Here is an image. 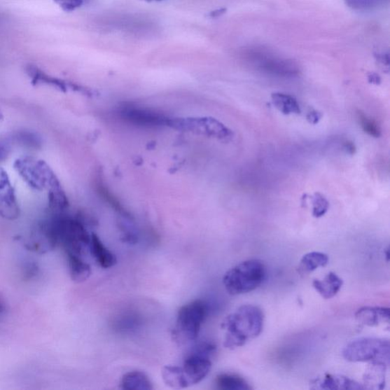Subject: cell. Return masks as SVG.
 Masks as SVG:
<instances>
[{
	"label": "cell",
	"mask_w": 390,
	"mask_h": 390,
	"mask_svg": "<svg viewBox=\"0 0 390 390\" xmlns=\"http://www.w3.org/2000/svg\"><path fill=\"white\" fill-rule=\"evenodd\" d=\"M264 314L255 305H242L223 319L221 327L226 333L225 348L230 350L240 348L256 339L263 330Z\"/></svg>",
	"instance_id": "6da1fadb"
},
{
	"label": "cell",
	"mask_w": 390,
	"mask_h": 390,
	"mask_svg": "<svg viewBox=\"0 0 390 390\" xmlns=\"http://www.w3.org/2000/svg\"><path fill=\"white\" fill-rule=\"evenodd\" d=\"M50 229L66 254L82 256L90 249L91 236L79 220L57 215L47 221Z\"/></svg>",
	"instance_id": "7a4b0ae2"
},
{
	"label": "cell",
	"mask_w": 390,
	"mask_h": 390,
	"mask_svg": "<svg viewBox=\"0 0 390 390\" xmlns=\"http://www.w3.org/2000/svg\"><path fill=\"white\" fill-rule=\"evenodd\" d=\"M265 276L264 264L259 260L251 259L232 267L225 274L223 283L231 295H240L257 289Z\"/></svg>",
	"instance_id": "3957f363"
},
{
	"label": "cell",
	"mask_w": 390,
	"mask_h": 390,
	"mask_svg": "<svg viewBox=\"0 0 390 390\" xmlns=\"http://www.w3.org/2000/svg\"><path fill=\"white\" fill-rule=\"evenodd\" d=\"M208 311L209 307L202 300H196L181 307L172 330L173 339L180 344L196 341Z\"/></svg>",
	"instance_id": "277c9868"
},
{
	"label": "cell",
	"mask_w": 390,
	"mask_h": 390,
	"mask_svg": "<svg viewBox=\"0 0 390 390\" xmlns=\"http://www.w3.org/2000/svg\"><path fill=\"white\" fill-rule=\"evenodd\" d=\"M15 169L31 188L50 192L60 188V181L48 164L43 160L25 157L17 160Z\"/></svg>",
	"instance_id": "5b68a950"
},
{
	"label": "cell",
	"mask_w": 390,
	"mask_h": 390,
	"mask_svg": "<svg viewBox=\"0 0 390 390\" xmlns=\"http://www.w3.org/2000/svg\"><path fill=\"white\" fill-rule=\"evenodd\" d=\"M390 344L388 340L377 337H362L347 344L343 358L349 362H384L389 363Z\"/></svg>",
	"instance_id": "8992f818"
},
{
	"label": "cell",
	"mask_w": 390,
	"mask_h": 390,
	"mask_svg": "<svg viewBox=\"0 0 390 390\" xmlns=\"http://www.w3.org/2000/svg\"><path fill=\"white\" fill-rule=\"evenodd\" d=\"M216 347L211 342H202L196 344L183 362V368L190 386L201 383L209 374L211 358L216 353Z\"/></svg>",
	"instance_id": "52a82bcc"
},
{
	"label": "cell",
	"mask_w": 390,
	"mask_h": 390,
	"mask_svg": "<svg viewBox=\"0 0 390 390\" xmlns=\"http://www.w3.org/2000/svg\"><path fill=\"white\" fill-rule=\"evenodd\" d=\"M251 62L266 73L279 76H293L299 74L298 66L292 60L267 53L263 50H252L248 54Z\"/></svg>",
	"instance_id": "ba28073f"
},
{
	"label": "cell",
	"mask_w": 390,
	"mask_h": 390,
	"mask_svg": "<svg viewBox=\"0 0 390 390\" xmlns=\"http://www.w3.org/2000/svg\"><path fill=\"white\" fill-rule=\"evenodd\" d=\"M0 216L15 220L20 216V207L7 173L0 169Z\"/></svg>",
	"instance_id": "9c48e42d"
},
{
	"label": "cell",
	"mask_w": 390,
	"mask_h": 390,
	"mask_svg": "<svg viewBox=\"0 0 390 390\" xmlns=\"http://www.w3.org/2000/svg\"><path fill=\"white\" fill-rule=\"evenodd\" d=\"M312 389H365L357 381L342 375L326 374L311 381Z\"/></svg>",
	"instance_id": "30bf717a"
},
{
	"label": "cell",
	"mask_w": 390,
	"mask_h": 390,
	"mask_svg": "<svg viewBox=\"0 0 390 390\" xmlns=\"http://www.w3.org/2000/svg\"><path fill=\"white\" fill-rule=\"evenodd\" d=\"M358 323L363 326L375 327L389 323V308L379 307H363L355 314Z\"/></svg>",
	"instance_id": "8fae6325"
},
{
	"label": "cell",
	"mask_w": 390,
	"mask_h": 390,
	"mask_svg": "<svg viewBox=\"0 0 390 390\" xmlns=\"http://www.w3.org/2000/svg\"><path fill=\"white\" fill-rule=\"evenodd\" d=\"M90 252L95 261L103 268H110L117 263V258L115 254L103 244V242L97 235L92 233L90 244Z\"/></svg>",
	"instance_id": "7c38bea8"
},
{
	"label": "cell",
	"mask_w": 390,
	"mask_h": 390,
	"mask_svg": "<svg viewBox=\"0 0 390 390\" xmlns=\"http://www.w3.org/2000/svg\"><path fill=\"white\" fill-rule=\"evenodd\" d=\"M387 363L376 361L370 363L369 368L363 376L365 389H382L386 384V370Z\"/></svg>",
	"instance_id": "4fadbf2b"
},
{
	"label": "cell",
	"mask_w": 390,
	"mask_h": 390,
	"mask_svg": "<svg viewBox=\"0 0 390 390\" xmlns=\"http://www.w3.org/2000/svg\"><path fill=\"white\" fill-rule=\"evenodd\" d=\"M314 288L324 299L334 298L341 290L343 281L334 272L328 273L323 279H316L313 282Z\"/></svg>",
	"instance_id": "5bb4252c"
},
{
	"label": "cell",
	"mask_w": 390,
	"mask_h": 390,
	"mask_svg": "<svg viewBox=\"0 0 390 390\" xmlns=\"http://www.w3.org/2000/svg\"><path fill=\"white\" fill-rule=\"evenodd\" d=\"M69 274L76 283H82L90 279L92 274L91 267L86 263L82 256L67 254Z\"/></svg>",
	"instance_id": "9a60e30c"
},
{
	"label": "cell",
	"mask_w": 390,
	"mask_h": 390,
	"mask_svg": "<svg viewBox=\"0 0 390 390\" xmlns=\"http://www.w3.org/2000/svg\"><path fill=\"white\" fill-rule=\"evenodd\" d=\"M120 387L125 390H152L151 379L141 371L127 372L121 379Z\"/></svg>",
	"instance_id": "2e32d148"
},
{
	"label": "cell",
	"mask_w": 390,
	"mask_h": 390,
	"mask_svg": "<svg viewBox=\"0 0 390 390\" xmlns=\"http://www.w3.org/2000/svg\"><path fill=\"white\" fill-rule=\"evenodd\" d=\"M164 383L168 386L180 389L188 387L189 383L183 368L175 365H167L162 370Z\"/></svg>",
	"instance_id": "e0dca14e"
},
{
	"label": "cell",
	"mask_w": 390,
	"mask_h": 390,
	"mask_svg": "<svg viewBox=\"0 0 390 390\" xmlns=\"http://www.w3.org/2000/svg\"><path fill=\"white\" fill-rule=\"evenodd\" d=\"M216 388L221 390H250L247 381L235 374H221L216 377Z\"/></svg>",
	"instance_id": "ac0fdd59"
},
{
	"label": "cell",
	"mask_w": 390,
	"mask_h": 390,
	"mask_svg": "<svg viewBox=\"0 0 390 390\" xmlns=\"http://www.w3.org/2000/svg\"><path fill=\"white\" fill-rule=\"evenodd\" d=\"M272 99L275 108L284 115L300 114L299 104L291 95L279 92L273 93Z\"/></svg>",
	"instance_id": "d6986e66"
},
{
	"label": "cell",
	"mask_w": 390,
	"mask_h": 390,
	"mask_svg": "<svg viewBox=\"0 0 390 390\" xmlns=\"http://www.w3.org/2000/svg\"><path fill=\"white\" fill-rule=\"evenodd\" d=\"M328 257L326 254L319 252H312L303 256L300 260L299 271L302 274L313 272L319 267L328 265Z\"/></svg>",
	"instance_id": "ffe728a7"
},
{
	"label": "cell",
	"mask_w": 390,
	"mask_h": 390,
	"mask_svg": "<svg viewBox=\"0 0 390 390\" xmlns=\"http://www.w3.org/2000/svg\"><path fill=\"white\" fill-rule=\"evenodd\" d=\"M347 6L355 11H371L377 10L388 4L389 0H344Z\"/></svg>",
	"instance_id": "44dd1931"
},
{
	"label": "cell",
	"mask_w": 390,
	"mask_h": 390,
	"mask_svg": "<svg viewBox=\"0 0 390 390\" xmlns=\"http://www.w3.org/2000/svg\"><path fill=\"white\" fill-rule=\"evenodd\" d=\"M17 142L23 146H28L29 148H39L42 141L41 137L31 132H21L15 136Z\"/></svg>",
	"instance_id": "7402d4cb"
},
{
	"label": "cell",
	"mask_w": 390,
	"mask_h": 390,
	"mask_svg": "<svg viewBox=\"0 0 390 390\" xmlns=\"http://www.w3.org/2000/svg\"><path fill=\"white\" fill-rule=\"evenodd\" d=\"M358 119L360 124L363 131L371 137L378 138L381 135V132L379 126L377 125L375 121L368 118L367 116L359 111Z\"/></svg>",
	"instance_id": "603a6c76"
},
{
	"label": "cell",
	"mask_w": 390,
	"mask_h": 390,
	"mask_svg": "<svg viewBox=\"0 0 390 390\" xmlns=\"http://www.w3.org/2000/svg\"><path fill=\"white\" fill-rule=\"evenodd\" d=\"M329 203L326 198L319 193H316L313 197V215L316 218H322L328 210Z\"/></svg>",
	"instance_id": "cb8c5ba5"
},
{
	"label": "cell",
	"mask_w": 390,
	"mask_h": 390,
	"mask_svg": "<svg viewBox=\"0 0 390 390\" xmlns=\"http://www.w3.org/2000/svg\"><path fill=\"white\" fill-rule=\"evenodd\" d=\"M65 11H73L83 4L84 0H55Z\"/></svg>",
	"instance_id": "d4e9b609"
},
{
	"label": "cell",
	"mask_w": 390,
	"mask_h": 390,
	"mask_svg": "<svg viewBox=\"0 0 390 390\" xmlns=\"http://www.w3.org/2000/svg\"><path fill=\"white\" fill-rule=\"evenodd\" d=\"M12 151V145L8 139H0V162L7 159Z\"/></svg>",
	"instance_id": "484cf974"
},
{
	"label": "cell",
	"mask_w": 390,
	"mask_h": 390,
	"mask_svg": "<svg viewBox=\"0 0 390 390\" xmlns=\"http://www.w3.org/2000/svg\"><path fill=\"white\" fill-rule=\"evenodd\" d=\"M322 115L316 111H313L309 112L307 116V120L310 124L316 125L319 123V120L321 119Z\"/></svg>",
	"instance_id": "4316f807"
},
{
	"label": "cell",
	"mask_w": 390,
	"mask_h": 390,
	"mask_svg": "<svg viewBox=\"0 0 390 390\" xmlns=\"http://www.w3.org/2000/svg\"><path fill=\"white\" fill-rule=\"evenodd\" d=\"M344 150L347 151V153H349V154H354L355 152H356V147H355L354 144L352 142L350 141H347L344 144Z\"/></svg>",
	"instance_id": "83f0119b"
},
{
	"label": "cell",
	"mask_w": 390,
	"mask_h": 390,
	"mask_svg": "<svg viewBox=\"0 0 390 390\" xmlns=\"http://www.w3.org/2000/svg\"><path fill=\"white\" fill-rule=\"evenodd\" d=\"M369 81L371 83H375L378 85L380 83V78L378 75L375 74H372L369 76Z\"/></svg>",
	"instance_id": "f1b7e54d"
},
{
	"label": "cell",
	"mask_w": 390,
	"mask_h": 390,
	"mask_svg": "<svg viewBox=\"0 0 390 390\" xmlns=\"http://www.w3.org/2000/svg\"><path fill=\"white\" fill-rule=\"evenodd\" d=\"M4 310H5V307L3 303L1 302V301H0V315H1L4 313Z\"/></svg>",
	"instance_id": "f546056e"
},
{
	"label": "cell",
	"mask_w": 390,
	"mask_h": 390,
	"mask_svg": "<svg viewBox=\"0 0 390 390\" xmlns=\"http://www.w3.org/2000/svg\"><path fill=\"white\" fill-rule=\"evenodd\" d=\"M386 261L389 262V250L387 249L386 250Z\"/></svg>",
	"instance_id": "4dcf8cb0"
}]
</instances>
